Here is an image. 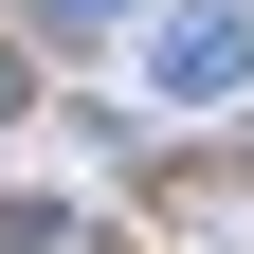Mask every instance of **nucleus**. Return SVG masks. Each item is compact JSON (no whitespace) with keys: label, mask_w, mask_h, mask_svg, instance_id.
Returning <instances> with one entry per match:
<instances>
[{"label":"nucleus","mask_w":254,"mask_h":254,"mask_svg":"<svg viewBox=\"0 0 254 254\" xmlns=\"http://www.w3.org/2000/svg\"><path fill=\"white\" fill-rule=\"evenodd\" d=\"M145 73H164V109H218V91H254V0H182L164 37H145Z\"/></svg>","instance_id":"obj_1"},{"label":"nucleus","mask_w":254,"mask_h":254,"mask_svg":"<svg viewBox=\"0 0 254 254\" xmlns=\"http://www.w3.org/2000/svg\"><path fill=\"white\" fill-rule=\"evenodd\" d=\"M0 109H18V37H0Z\"/></svg>","instance_id":"obj_3"},{"label":"nucleus","mask_w":254,"mask_h":254,"mask_svg":"<svg viewBox=\"0 0 254 254\" xmlns=\"http://www.w3.org/2000/svg\"><path fill=\"white\" fill-rule=\"evenodd\" d=\"M18 18H37V37H109L127 0H18Z\"/></svg>","instance_id":"obj_2"}]
</instances>
